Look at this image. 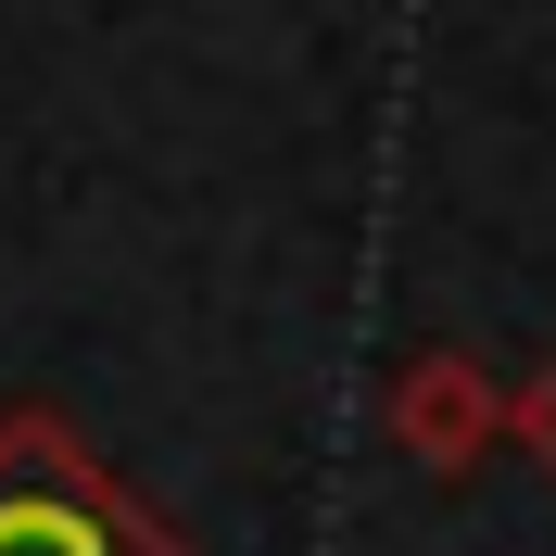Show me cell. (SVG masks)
<instances>
[{"label":"cell","mask_w":556,"mask_h":556,"mask_svg":"<svg viewBox=\"0 0 556 556\" xmlns=\"http://www.w3.org/2000/svg\"><path fill=\"white\" fill-rule=\"evenodd\" d=\"M0 556H190V531H165L114 481L89 430L51 405L0 417Z\"/></svg>","instance_id":"obj_1"},{"label":"cell","mask_w":556,"mask_h":556,"mask_svg":"<svg viewBox=\"0 0 556 556\" xmlns=\"http://www.w3.org/2000/svg\"><path fill=\"white\" fill-rule=\"evenodd\" d=\"M380 430H392V455H405V468L468 481V468L506 443V380H493L481 354L430 342V354H405V367L380 380Z\"/></svg>","instance_id":"obj_2"},{"label":"cell","mask_w":556,"mask_h":556,"mask_svg":"<svg viewBox=\"0 0 556 556\" xmlns=\"http://www.w3.org/2000/svg\"><path fill=\"white\" fill-rule=\"evenodd\" d=\"M506 443H519L531 468H544V481H556V354H544V367H531L519 392H506Z\"/></svg>","instance_id":"obj_3"}]
</instances>
